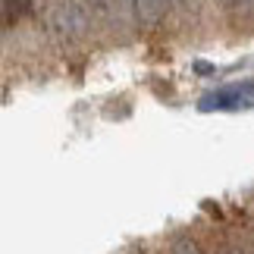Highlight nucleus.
<instances>
[{
    "mask_svg": "<svg viewBox=\"0 0 254 254\" xmlns=\"http://www.w3.org/2000/svg\"><path fill=\"white\" fill-rule=\"evenodd\" d=\"M198 107L204 113L210 110H242V107H254V82H236L232 88L204 94Z\"/></svg>",
    "mask_w": 254,
    "mask_h": 254,
    "instance_id": "obj_1",
    "label": "nucleus"
}]
</instances>
